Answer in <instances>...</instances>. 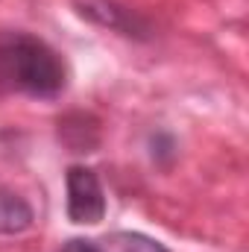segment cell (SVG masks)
I'll use <instances>...</instances> for the list:
<instances>
[{
	"label": "cell",
	"instance_id": "obj_3",
	"mask_svg": "<svg viewBox=\"0 0 249 252\" xmlns=\"http://www.w3.org/2000/svg\"><path fill=\"white\" fill-rule=\"evenodd\" d=\"M76 12L100 27H109V30H118L121 35H144L147 27L141 18H135L129 9L112 3V0H73Z\"/></svg>",
	"mask_w": 249,
	"mask_h": 252
},
{
	"label": "cell",
	"instance_id": "obj_5",
	"mask_svg": "<svg viewBox=\"0 0 249 252\" xmlns=\"http://www.w3.org/2000/svg\"><path fill=\"white\" fill-rule=\"evenodd\" d=\"M97 252H170L141 232H112L97 241Z\"/></svg>",
	"mask_w": 249,
	"mask_h": 252
},
{
	"label": "cell",
	"instance_id": "obj_4",
	"mask_svg": "<svg viewBox=\"0 0 249 252\" xmlns=\"http://www.w3.org/2000/svg\"><path fill=\"white\" fill-rule=\"evenodd\" d=\"M32 205L21 193L0 185V235H21L32 226Z\"/></svg>",
	"mask_w": 249,
	"mask_h": 252
},
{
	"label": "cell",
	"instance_id": "obj_1",
	"mask_svg": "<svg viewBox=\"0 0 249 252\" xmlns=\"http://www.w3.org/2000/svg\"><path fill=\"white\" fill-rule=\"evenodd\" d=\"M64 85L67 67L44 38L21 30H0V97L24 94L53 100Z\"/></svg>",
	"mask_w": 249,
	"mask_h": 252
},
{
	"label": "cell",
	"instance_id": "obj_6",
	"mask_svg": "<svg viewBox=\"0 0 249 252\" xmlns=\"http://www.w3.org/2000/svg\"><path fill=\"white\" fill-rule=\"evenodd\" d=\"M59 252H97V241H91V238H70Z\"/></svg>",
	"mask_w": 249,
	"mask_h": 252
},
{
	"label": "cell",
	"instance_id": "obj_2",
	"mask_svg": "<svg viewBox=\"0 0 249 252\" xmlns=\"http://www.w3.org/2000/svg\"><path fill=\"white\" fill-rule=\"evenodd\" d=\"M67 217L79 226H97L106 217V193L100 185V176L85 164H70L67 176Z\"/></svg>",
	"mask_w": 249,
	"mask_h": 252
}]
</instances>
